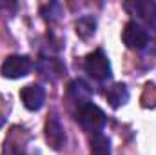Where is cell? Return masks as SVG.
I'll use <instances>...</instances> for the list:
<instances>
[{
  "instance_id": "obj_11",
  "label": "cell",
  "mask_w": 156,
  "mask_h": 155,
  "mask_svg": "<svg viewBox=\"0 0 156 155\" xmlns=\"http://www.w3.org/2000/svg\"><path fill=\"white\" fill-rule=\"evenodd\" d=\"M75 29H76V35L80 39H91L96 33V20L93 17H80L75 22Z\"/></svg>"
},
{
  "instance_id": "obj_14",
  "label": "cell",
  "mask_w": 156,
  "mask_h": 155,
  "mask_svg": "<svg viewBox=\"0 0 156 155\" xmlns=\"http://www.w3.org/2000/svg\"><path fill=\"white\" fill-rule=\"evenodd\" d=\"M4 122H5V119H4V117L0 115V128H2V126H4Z\"/></svg>"
},
{
  "instance_id": "obj_12",
  "label": "cell",
  "mask_w": 156,
  "mask_h": 155,
  "mask_svg": "<svg viewBox=\"0 0 156 155\" xmlns=\"http://www.w3.org/2000/svg\"><path fill=\"white\" fill-rule=\"evenodd\" d=\"M91 155H111V141L104 133H94L91 137Z\"/></svg>"
},
{
  "instance_id": "obj_6",
  "label": "cell",
  "mask_w": 156,
  "mask_h": 155,
  "mask_svg": "<svg viewBox=\"0 0 156 155\" xmlns=\"http://www.w3.org/2000/svg\"><path fill=\"white\" fill-rule=\"evenodd\" d=\"M45 141L53 150H62L66 146V130L56 115L49 117L45 122Z\"/></svg>"
},
{
  "instance_id": "obj_2",
  "label": "cell",
  "mask_w": 156,
  "mask_h": 155,
  "mask_svg": "<svg viewBox=\"0 0 156 155\" xmlns=\"http://www.w3.org/2000/svg\"><path fill=\"white\" fill-rule=\"evenodd\" d=\"M76 119H78V122H80V126L85 131L93 133V135L94 133H102V130L107 124L105 113L96 104H93V102H89V104L82 106L80 110H76Z\"/></svg>"
},
{
  "instance_id": "obj_10",
  "label": "cell",
  "mask_w": 156,
  "mask_h": 155,
  "mask_svg": "<svg viewBox=\"0 0 156 155\" xmlns=\"http://www.w3.org/2000/svg\"><path fill=\"white\" fill-rule=\"evenodd\" d=\"M105 99H107V102H109L115 110H116V108H122V106H125V104L129 102V89H127L125 84L116 82V84H113L111 88H107Z\"/></svg>"
},
{
  "instance_id": "obj_13",
  "label": "cell",
  "mask_w": 156,
  "mask_h": 155,
  "mask_svg": "<svg viewBox=\"0 0 156 155\" xmlns=\"http://www.w3.org/2000/svg\"><path fill=\"white\" fill-rule=\"evenodd\" d=\"M40 13L44 15L45 20L56 22V20H60V17H62V6H60L58 2H51V4H45V6L40 9Z\"/></svg>"
},
{
  "instance_id": "obj_5",
  "label": "cell",
  "mask_w": 156,
  "mask_h": 155,
  "mask_svg": "<svg viewBox=\"0 0 156 155\" xmlns=\"http://www.w3.org/2000/svg\"><path fill=\"white\" fill-rule=\"evenodd\" d=\"M33 70V62L29 57L26 55H9L2 66H0V75L4 78H11V80H16V78H24L27 77Z\"/></svg>"
},
{
  "instance_id": "obj_7",
  "label": "cell",
  "mask_w": 156,
  "mask_h": 155,
  "mask_svg": "<svg viewBox=\"0 0 156 155\" xmlns=\"http://www.w3.org/2000/svg\"><path fill=\"white\" fill-rule=\"evenodd\" d=\"M20 99L26 110L29 112H38L45 102V89L40 84H29L20 89Z\"/></svg>"
},
{
  "instance_id": "obj_1",
  "label": "cell",
  "mask_w": 156,
  "mask_h": 155,
  "mask_svg": "<svg viewBox=\"0 0 156 155\" xmlns=\"http://www.w3.org/2000/svg\"><path fill=\"white\" fill-rule=\"evenodd\" d=\"M83 70L89 77H93L98 82H105L113 77V68H111V60L105 55L104 49H96L93 53H89L83 60Z\"/></svg>"
},
{
  "instance_id": "obj_8",
  "label": "cell",
  "mask_w": 156,
  "mask_h": 155,
  "mask_svg": "<svg viewBox=\"0 0 156 155\" xmlns=\"http://www.w3.org/2000/svg\"><path fill=\"white\" fill-rule=\"evenodd\" d=\"M93 97V89L89 88V84L82 78H76L69 84V100L73 102V106L80 110L82 106L89 104Z\"/></svg>"
},
{
  "instance_id": "obj_9",
  "label": "cell",
  "mask_w": 156,
  "mask_h": 155,
  "mask_svg": "<svg viewBox=\"0 0 156 155\" xmlns=\"http://www.w3.org/2000/svg\"><path fill=\"white\" fill-rule=\"evenodd\" d=\"M38 71L51 82L58 80L62 77V73L66 71L64 64L56 59V57H42L38 60Z\"/></svg>"
},
{
  "instance_id": "obj_4",
  "label": "cell",
  "mask_w": 156,
  "mask_h": 155,
  "mask_svg": "<svg viewBox=\"0 0 156 155\" xmlns=\"http://www.w3.org/2000/svg\"><path fill=\"white\" fill-rule=\"evenodd\" d=\"M151 31L154 29H147L145 26L138 24L136 20H129L122 31V40L129 49H145L153 37Z\"/></svg>"
},
{
  "instance_id": "obj_3",
  "label": "cell",
  "mask_w": 156,
  "mask_h": 155,
  "mask_svg": "<svg viewBox=\"0 0 156 155\" xmlns=\"http://www.w3.org/2000/svg\"><path fill=\"white\" fill-rule=\"evenodd\" d=\"M125 11L147 29H156V2L153 0H129L123 4Z\"/></svg>"
}]
</instances>
